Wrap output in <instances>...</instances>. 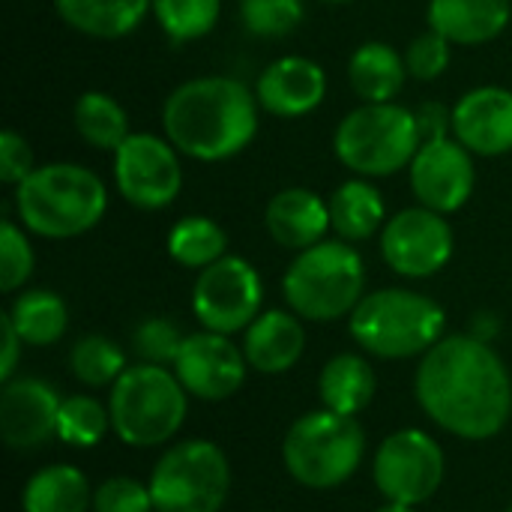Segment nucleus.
Masks as SVG:
<instances>
[{
    "instance_id": "nucleus-40",
    "label": "nucleus",
    "mask_w": 512,
    "mask_h": 512,
    "mask_svg": "<svg viewBox=\"0 0 512 512\" xmlns=\"http://www.w3.org/2000/svg\"><path fill=\"white\" fill-rule=\"evenodd\" d=\"M0 330H3V360H0V381H9V378H15V369H18V357H21V348H24V342H21V336H18V330L12 327V321H9V315H6V312L0 315Z\"/></svg>"
},
{
    "instance_id": "nucleus-43",
    "label": "nucleus",
    "mask_w": 512,
    "mask_h": 512,
    "mask_svg": "<svg viewBox=\"0 0 512 512\" xmlns=\"http://www.w3.org/2000/svg\"><path fill=\"white\" fill-rule=\"evenodd\" d=\"M507 512H512V501H510V507H507Z\"/></svg>"
},
{
    "instance_id": "nucleus-5",
    "label": "nucleus",
    "mask_w": 512,
    "mask_h": 512,
    "mask_svg": "<svg viewBox=\"0 0 512 512\" xmlns=\"http://www.w3.org/2000/svg\"><path fill=\"white\" fill-rule=\"evenodd\" d=\"M282 294L303 321H336L357 309L366 297V264L354 243L321 240L288 264Z\"/></svg>"
},
{
    "instance_id": "nucleus-32",
    "label": "nucleus",
    "mask_w": 512,
    "mask_h": 512,
    "mask_svg": "<svg viewBox=\"0 0 512 512\" xmlns=\"http://www.w3.org/2000/svg\"><path fill=\"white\" fill-rule=\"evenodd\" d=\"M111 429L108 405L96 402L93 396H69L60 402L57 417V438L69 447H96Z\"/></svg>"
},
{
    "instance_id": "nucleus-25",
    "label": "nucleus",
    "mask_w": 512,
    "mask_h": 512,
    "mask_svg": "<svg viewBox=\"0 0 512 512\" xmlns=\"http://www.w3.org/2000/svg\"><path fill=\"white\" fill-rule=\"evenodd\" d=\"M375 390H378L375 369L360 354L330 357L318 378V393H321L324 408L336 414H348V417H357L360 411H366L375 399Z\"/></svg>"
},
{
    "instance_id": "nucleus-2",
    "label": "nucleus",
    "mask_w": 512,
    "mask_h": 512,
    "mask_svg": "<svg viewBox=\"0 0 512 512\" xmlns=\"http://www.w3.org/2000/svg\"><path fill=\"white\" fill-rule=\"evenodd\" d=\"M261 123L255 90L231 75H198L174 87L162 105L165 138L195 162H225L243 153Z\"/></svg>"
},
{
    "instance_id": "nucleus-37",
    "label": "nucleus",
    "mask_w": 512,
    "mask_h": 512,
    "mask_svg": "<svg viewBox=\"0 0 512 512\" xmlns=\"http://www.w3.org/2000/svg\"><path fill=\"white\" fill-rule=\"evenodd\" d=\"M93 512H156L150 486L132 477H111L93 492Z\"/></svg>"
},
{
    "instance_id": "nucleus-8",
    "label": "nucleus",
    "mask_w": 512,
    "mask_h": 512,
    "mask_svg": "<svg viewBox=\"0 0 512 512\" xmlns=\"http://www.w3.org/2000/svg\"><path fill=\"white\" fill-rule=\"evenodd\" d=\"M366 435L357 417L330 408L309 411L285 435L282 462L306 489H336L351 480L363 462Z\"/></svg>"
},
{
    "instance_id": "nucleus-28",
    "label": "nucleus",
    "mask_w": 512,
    "mask_h": 512,
    "mask_svg": "<svg viewBox=\"0 0 512 512\" xmlns=\"http://www.w3.org/2000/svg\"><path fill=\"white\" fill-rule=\"evenodd\" d=\"M6 315H9L12 327L18 330L21 342L33 345V348L60 342L69 327V309H66L63 297L48 288L21 291Z\"/></svg>"
},
{
    "instance_id": "nucleus-39",
    "label": "nucleus",
    "mask_w": 512,
    "mask_h": 512,
    "mask_svg": "<svg viewBox=\"0 0 512 512\" xmlns=\"http://www.w3.org/2000/svg\"><path fill=\"white\" fill-rule=\"evenodd\" d=\"M417 126H420L423 141L450 138L453 135V111H447L438 102H426L423 108H417Z\"/></svg>"
},
{
    "instance_id": "nucleus-17",
    "label": "nucleus",
    "mask_w": 512,
    "mask_h": 512,
    "mask_svg": "<svg viewBox=\"0 0 512 512\" xmlns=\"http://www.w3.org/2000/svg\"><path fill=\"white\" fill-rule=\"evenodd\" d=\"M255 96L261 111L297 120L312 114L327 96V72L312 57L285 54L273 60L255 81Z\"/></svg>"
},
{
    "instance_id": "nucleus-33",
    "label": "nucleus",
    "mask_w": 512,
    "mask_h": 512,
    "mask_svg": "<svg viewBox=\"0 0 512 512\" xmlns=\"http://www.w3.org/2000/svg\"><path fill=\"white\" fill-rule=\"evenodd\" d=\"M306 18V0H240V21L258 39H282Z\"/></svg>"
},
{
    "instance_id": "nucleus-23",
    "label": "nucleus",
    "mask_w": 512,
    "mask_h": 512,
    "mask_svg": "<svg viewBox=\"0 0 512 512\" xmlns=\"http://www.w3.org/2000/svg\"><path fill=\"white\" fill-rule=\"evenodd\" d=\"M408 78L405 54L390 42H363L348 60V81L363 102H396Z\"/></svg>"
},
{
    "instance_id": "nucleus-12",
    "label": "nucleus",
    "mask_w": 512,
    "mask_h": 512,
    "mask_svg": "<svg viewBox=\"0 0 512 512\" xmlns=\"http://www.w3.org/2000/svg\"><path fill=\"white\" fill-rule=\"evenodd\" d=\"M453 252V225L444 213H435L423 204L399 210L381 231V255L387 267L405 279H429L441 273Z\"/></svg>"
},
{
    "instance_id": "nucleus-10",
    "label": "nucleus",
    "mask_w": 512,
    "mask_h": 512,
    "mask_svg": "<svg viewBox=\"0 0 512 512\" xmlns=\"http://www.w3.org/2000/svg\"><path fill=\"white\" fill-rule=\"evenodd\" d=\"M114 156V183L135 210H165L183 189L180 150L153 132H132Z\"/></svg>"
},
{
    "instance_id": "nucleus-6",
    "label": "nucleus",
    "mask_w": 512,
    "mask_h": 512,
    "mask_svg": "<svg viewBox=\"0 0 512 512\" xmlns=\"http://www.w3.org/2000/svg\"><path fill=\"white\" fill-rule=\"evenodd\" d=\"M423 144L417 111L399 102H363L348 111L336 132V159L357 177H393L411 165Z\"/></svg>"
},
{
    "instance_id": "nucleus-1",
    "label": "nucleus",
    "mask_w": 512,
    "mask_h": 512,
    "mask_svg": "<svg viewBox=\"0 0 512 512\" xmlns=\"http://www.w3.org/2000/svg\"><path fill=\"white\" fill-rule=\"evenodd\" d=\"M414 393L429 420L465 441L495 438L512 417V381L498 351L474 336H444L423 354Z\"/></svg>"
},
{
    "instance_id": "nucleus-22",
    "label": "nucleus",
    "mask_w": 512,
    "mask_h": 512,
    "mask_svg": "<svg viewBox=\"0 0 512 512\" xmlns=\"http://www.w3.org/2000/svg\"><path fill=\"white\" fill-rule=\"evenodd\" d=\"M330 204V225L339 240L345 243H363L384 231L387 225V204L375 183L366 177H351L333 189L327 198Z\"/></svg>"
},
{
    "instance_id": "nucleus-42",
    "label": "nucleus",
    "mask_w": 512,
    "mask_h": 512,
    "mask_svg": "<svg viewBox=\"0 0 512 512\" xmlns=\"http://www.w3.org/2000/svg\"><path fill=\"white\" fill-rule=\"evenodd\" d=\"M318 3H354V0H318Z\"/></svg>"
},
{
    "instance_id": "nucleus-38",
    "label": "nucleus",
    "mask_w": 512,
    "mask_h": 512,
    "mask_svg": "<svg viewBox=\"0 0 512 512\" xmlns=\"http://www.w3.org/2000/svg\"><path fill=\"white\" fill-rule=\"evenodd\" d=\"M33 168H36V162H33V150H30L27 138L12 129L0 132V180L15 189L18 183H24L33 174Z\"/></svg>"
},
{
    "instance_id": "nucleus-26",
    "label": "nucleus",
    "mask_w": 512,
    "mask_h": 512,
    "mask_svg": "<svg viewBox=\"0 0 512 512\" xmlns=\"http://www.w3.org/2000/svg\"><path fill=\"white\" fill-rule=\"evenodd\" d=\"M21 507L24 512H90L93 489L78 468L51 465L27 480L21 492Z\"/></svg>"
},
{
    "instance_id": "nucleus-14",
    "label": "nucleus",
    "mask_w": 512,
    "mask_h": 512,
    "mask_svg": "<svg viewBox=\"0 0 512 512\" xmlns=\"http://www.w3.org/2000/svg\"><path fill=\"white\" fill-rule=\"evenodd\" d=\"M408 180L414 198L423 207L450 216L462 210L474 195L477 186L474 153L465 144H459L453 135L423 141L408 165Z\"/></svg>"
},
{
    "instance_id": "nucleus-24",
    "label": "nucleus",
    "mask_w": 512,
    "mask_h": 512,
    "mask_svg": "<svg viewBox=\"0 0 512 512\" xmlns=\"http://www.w3.org/2000/svg\"><path fill=\"white\" fill-rule=\"evenodd\" d=\"M63 24L93 39H123L144 24L153 0H51Z\"/></svg>"
},
{
    "instance_id": "nucleus-30",
    "label": "nucleus",
    "mask_w": 512,
    "mask_h": 512,
    "mask_svg": "<svg viewBox=\"0 0 512 512\" xmlns=\"http://www.w3.org/2000/svg\"><path fill=\"white\" fill-rule=\"evenodd\" d=\"M159 30L171 42H195L219 24L222 0H153L150 6Z\"/></svg>"
},
{
    "instance_id": "nucleus-7",
    "label": "nucleus",
    "mask_w": 512,
    "mask_h": 512,
    "mask_svg": "<svg viewBox=\"0 0 512 512\" xmlns=\"http://www.w3.org/2000/svg\"><path fill=\"white\" fill-rule=\"evenodd\" d=\"M189 408V393L168 366L138 363L126 369L117 384H111L108 414L111 432L129 447H159L168 444Z\"/></svg>"
},
{
    "instance_id": "nucleus-11",
    "label": "nucleus",
    "mask_w": 512,
    "mask_h": 512,
    "mask_svg": "<svg viewBox=\"0 0 512 512\" xmlns=\"http://www.w3.org/2000/svg\"><path fill=\"white\" fill-rule=\"evenodd\" d=\"M264 306L261 273L240 255H225L198 273L192 288V312L204 330L234 336L246 330Z\"/></svg>"
},
{
    "instance_id": "nucleus-41",
    "label": "nucleus",
    "mask_w": 512,
    "mask_h": 512,
    "mask_svg": "<svg viewBox=\"0 0 512 512\" xmlns=\"http://www.w3.org/2000/svg\"><path fill=\"white\" fill-rule=\"evenodd\" d=\"M375 512H417V507H408V504H396V501H387L384 507H378Z\"/></svg>"
},
{
    "instance_id": "nucleus-9",
    "label": "nucleus",
    "mask_w": 512,
    "mask_h": 512,
    "mask_svg": "<svg viewBox=\"0 0 512 512\" xmlns=\"http://www.w3.org/2000/svg\"><path fill=\"white\" fill-rule=\"evenodd\" d=\"M147 486L156 512H219L228 501L231 465L213 441L192 438L162 453Z\"/></svg>"
},
{
    "instance_id": "nucleus-34",
    "label": "nucleus",
    "mask_w": 512,
    "mask_h": 512,
    "mask_svg": "<svg viewBox=\"0 0 512 512\" xmlns=\"http://www.w3.org/2000/svg\"><path fill=\"white\" fill-rule=\"evenodd\" d=\"M33 246L27 240V231L15 225L12 219L0 222V291L12 294L33 276Z\"/></svg>"
},
{
    "instance_id": "nucleus-18",
    "label": "nucleus",
    "mask_w": 512,
    "mask_h": 512,
    "mask_svg": "<svg viewBox=\"0 0 512 512\" xmlns=\"http://www.w3.org/2000/svg\"><path fill=\"white\" fill-rule=\"evenodd\" d=\"M453 138L474 156H504L512 150V90L483 84L453 105Z\"/></svg>"
},
{
    "instance_id": "nucleus-36",
    "label": "nucleus",
    "mask_w": 512,
    "mask_h": 512,
    "mask_svg": "<svg viewBox=\"0 0 512 512\" xmlns=\"http://www.w3.org/2000/svg\"><path fill=\"white\" fill-rule=\"evenodd\" d=\"M453 60V42L447 36H441L438 30H426L420 36L411 39L408 51H405V63H408V75L417 81H435L447 72Z\"/></svg>"
},
{
    "instance_id": "nucleus-4",
    "label": "nucleus",
    "mask_w": 512,
    "mask_h": 512,
    "mask_svg": "<svg viewBox=\"0 0 512 512\" xmlns=\"http://www.w3.org/2000/svg\"><path fill=\"white\" fill-rule=\"evenodd\" d=\"M444 327L441 303L408 288L372 291L348 315L351 339L381 360L423 357L444 339Z\"/></svg>"
},
{
    "instance_id": "nucleus-16",
    "label": "nucleus",
    "mask_w": 512,
    "mask_h": 512,
    "mask_svg": "<svg viewBox=\"0 0 512 512\" xmlns=\"http://www.w3.org/2000/svg\"><path fill=\"white\" fill-rule=\"evenodd\" d=\"M60 396L39 378H9L0 393V435L15 453H30L57 438Z\"/></svg>"
},
{
    "instance_id": "nucleus-35",
    "label": "nucleus",
    "mask_w": 512,
    "mask_h": 512,
    "mask_svg": "<svg viewBox=\"0 0 512 512\" xmlns=\"http://www.w3.org/2000/svg\"><path fill=\"white\" fill-rule=\"evenodd\" d=\"M183 333L177 330L174 321L168 318H147L135 327L132 333V348L141 363L150 366H174L180 348H183Z\"/></svg>"
},
{
    "instance_id": "nucleus-3",
    "label": "nucleus",
    "mask_w": 512,
    "mask_h": 512,
    "mask_svg": "<svg viewBox=\"0 0 512 512\" xmlns=\"http://www.w3.org/2000/svg\"><path fill=\"white\" fill-rule=\"evenodd\" d=\"M15 216L27 234L45 240H72L93 231L108 210L102 177L78 162L36 165L15 186Z\"/></svg>"
},
{
    "instance_id": "nucleus-19",
    "label": "nucleus",
    "mask_w": 512,
    "mask_h": 512,
    "mask_svg": "<svg viewBox=\"0 0 512 512\" xmlns=\"http://www.w3.org/2000/svg\"><path fill=\"white\" fill-rule=\"evenodd\" d=\"M267 234L291 252H303L327 237L333 231L330 225V204L303 186L279 189L264 210Z\"/></svg>"
},
{
    "instance_id": "nucleus-13",
    "label": "nucleus",
    "mask_w": 512,
    "mask_h": 512,
    "mask_svg": "<svg viewBox=\"0 0 512 512\" xmlns=\"http://www.w3.org/2000/svg\"><path fill=\"white\" fill-rule=\"evenodd\" d=\"M372 477L387 501L420 507L444 483V453L426 432L402 429L378 447Z\"/></svg>"
},
{
    "instance_id": "nucleus-31",
    "label": "nucleus",
    "mask_w": 512,
    "mask_h": 512,
    "mask_svg": "<svg viewBox=\"0 0 512 512\" xmlns=\"http://www.w3.org/2000/svg\"><path fill=\"white\" fill-rule=\"evenodd\" d=\"M69 369L84 387H108L126 372V357L108 336H81L69 351Z\"/></svg>"
},
{
    "instance_id": "nucleus-20",
    "label": "nucleus",
    "mask_w": 512,
    "mask_h": 512,
    "mask_svg": "<svg viewBox=\"0 0 512 512\" xmlns=\"http://www.w3.org/2000/svg\"><path fill=\"white\" fill-rule=\"evenodd\" d=\"M243 333L246 363L261 375H282L294 369L306 351V330L300 315L285 309L261 312Z\"/></svg>"
},
{
    "instance_id": "nucleus-27",
    "label": "nucleus",
    "mask_w": 512,
    "mask_h": 512,
    "mask_svg": "<svg viewBox=\"0 0 512 512\" xmlns=\"http://www.w3.org/2000/svg\"><path fill=\"white\" fill-rule=\"evenodd\" d=\"M72 123L81 141L99 153H117V147L132 135L126 108L105 90H87L72 105Z\"/></svg>"
},
{
    "instance_id": "nucleus-15",
    "label": "nucleus",
    "mask_w": 512,
    "mask_h": 512,
    "mask_svg": "<svg viewBox=\"0 0 512 512\" xmlns=\"http://www.w3.org/2000/svg\"><path fill=\"white\" fill-rule=\"evenodd\" d=\"M246 354L231 342V336L201 330L183 339V348L174 360V375L183 390L201 402H225L246 381Z\"/></svg>"
},
{
    "instance_id": "nucleus-29",
    "label": "nucleus",
    "mask_w": 512,
    "mask_h": 512,
    "mask_svg": "<svg viewBox=\"0 0 512 512\" xmlns=\"http://www.w3.org/2000/svg\"><path fill=\"white\" fill-rule=\"evenodd\" d=\"M168 255L186 270H207L228 255V234L210 216H183L168 231Z\"/></svg>"
},
{
    "instance_id": "nucleus-21",
    "label": "nucleus",
    "mask_w": 512,
    "mask_h": 512,
    "mask_svg": "<svg viewBox=\"0 0 512 512\" xmlns=\"http://www.w3.org/2000/svg\"><path fill=\"white\" fill-rule=\"evenodd\" d=\"M510 0H429L426 21L453 45H483L510 24Z\"/></svg>"
}]
</instances>
